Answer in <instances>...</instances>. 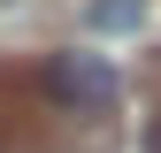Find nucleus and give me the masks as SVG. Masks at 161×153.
I'll return each instance as SVG.
<instances>
[{
	"mask_svg": "<svg viewBox=\"0 0 161 153\" xmlns=\"http://www.w3.org/2000/svg\"><path fill=\"white\" fill-rule=\"evenodd\" d=\"M31 84H38V100L62 107V115H108L123 100V76L100 61V54H46Z\"/></svg>",
	"mask_w": 161,
	"mask_h": 153,
	"instance_id": "f257e3e1",
	"label": "nucleus"
},
{
	"mask_svg": "<svg viewBox=\"0 0 161 153\" xmlns=\"http://www.w3.org/2000/svg\"><path fill=\"white\" fill-rule=\"evenodd\" d=\"M85 23L92 31H138L146 23V0H85Z\"/></svg>",
	"mask_w": 161,
	"mask_h": 153,
	"instance_id": "f03ea898",
	"label": "nucleus"
},
{
	"mask_svg": "<svg viewBox=\"0 0 161 153\" xmlns=\"http://www.w3.org/2000/svg\"><path fill=\"white\" fill-rule=\"evenodd\" d=\"M146 153H161V115H153V123H146Z\"/></svg>",
	"mask_w": 161,
	"mask_h": 153,
	"instance_id": "7ed1b4c3",
	"label": "nucleus"
}]
</instances>
